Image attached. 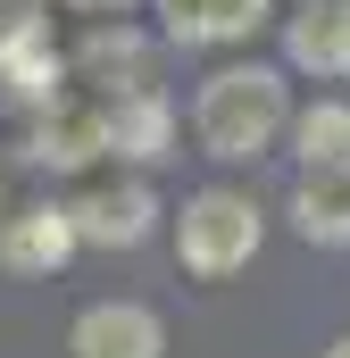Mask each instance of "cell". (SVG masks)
Listing matches in <instances>:
<instances>
[{
    "instance_id": "6da1fadb",
    "label": "cell",
    "mask_w": 350,
    "mask_h": 358,
    "mask_svg": "<svg viewBox=\"0 0 350 358\" xmlns=\"http://www.w3.org/2000/svg\"><path fill=\"white\" fill-rule=\"evenodd\" d=\"M284 134H292V84L267 59H234V67H217L209 84L192 92V142L217 167H251Z\"/></svg>"
},
{
    "instance_id": "7a4b0ae2",
    "label": "cell",
    "mask_w": 350,
    "mask_h": 358,
    "mask_svg": "<svg viewBox=\"0 0 350 358\" xmlns=\"http://www.w3.org/2000/svg\"><path fill=\"white\" fill-rule=\"evenodd\" d=\"M259 242H267V217H259V200L234 192V183H200L175 208V267L192 283H234L259 259Z\"/></svg>"
},
{
    "instance_id": "3957f363",
    "label": "cell",
    "mask_w": 350,
    "mask_h": 358,
    "mask_svg": "<svg viewBox=\"0 0 350 358\" xmlns=\"http://www.w3.org/2000/svg\"><path fill=\"white\" fill-rule=\"evenodd\" d=\"M67 208H76V234H84V250H142V242L159 234V192H150V176L84 183Z\"/></svg>"
},
{
    "instance_id": "277c9868",
    "label": "cell",
    "mask_w": 350,
    "mask_h": 358,
    "mask_svg": "<svg viewBox=\"0 0 350 358\" xmlns=\"http://www.w3.org/2000/svg\"><path fill=\"white\" fill-rule=\"evenodd\" d=\"M76 250H84V234H76L67 200H17V217L0 225V267L8 275H59Z\"/></svg>"
},
{
    "instance_id": "5b68a950",
    "label": "cell",
    "mask_w": 350,
    "mask_h": 358,
    "mask_svg": "<svg viewBox=\"0 0 350 358\" xmlns=\"http://www.w3.org/2000/svg\"><path fill=\"white\" fill-rule=\"evenodd\" d=\"M67 358H167V325L142 300H92L67 325Z\"/></svg>"
},
{
    "instance_id": "8992f818",
    "label": "cell",
    "mask_w": 350,
    "mask_h": 358,
    "mask_svg": "<svg viewBox=\"0 0 350 358\" xmlns=\"http://www.w3.org/2000/svg\"><path fill=\"white\" fill-rule=\"evenodd\" d=\"M25 159H34V167H50V176H84L92 159H108V125H100V100H50V108H34Z\"/></svg>"
},
{
    "instance_id": "52a82bcc",
    "label": "cell",
    "mask_w": 350,
    "mask_h": 358,
    "mask_svg": "<svg viewBox=\"0 0 350 358\" xmlns=\"http://www.w3.org/2000/svg\"><path fill=\"white\" fill-rule=\"evenodd\" d=\"M100 125H108V159H125V167H159L175 150V108H167L159 84L108 92V100H100Z\"/></svg>"
},
{
    "instance_id": "ba28073f",
    "label": "cell",
    "mask_w": 350,
    "mask_h": 358,
    "mask_svg": "<svg viewBox=\"0 0 350 358\" xmlns=\"http://www.w3.org/2000/svg\"><path fill=\"white\" fill-rule=\"evenodd\" d=\"M284 67L317 84H350V0H300L284 17Z\"/></svg>"
},
{
    "instance_id": "9c48e42d",
    "label": "cell",
    "mask_w": 350,
    "mask_h": 358,
    "mask_svg": "<svg viewBox=\"0 0 350 358\" xmlns=\"http://www.w3.org/2000/svg\"><path fill=\"white\" fill-rule=\"evenodd\" d=\"M267 17H275V0H159V25H167V42H183V50L251 42Z\"/></svg>"
},
{
    "instance_id": "30bf717a",
    "label": "cell",
    "mask_w": 350,
    "mask_h": 358,
    "mask_svg": "<svg viewBox=\"0 0 350 358\" xmlns=\"http://www.w3.org/2000/svg\"><path fill=\"white\" fill-rule=\"evenodd\" d=\"M292 234L317 250H350V167H300L292 183Z\"/></svg>"
},
{
    "instance_id": "8fae6325",
    "label": "cell",
    "mask_w": 350,
    "mask_h": 358,
    "mask_svg": "<svg viewBox=\"0 0 350 358\" xmlns=\"http://www.w3.org/2000/svg\"><path fill=\"white\" fill-rule=\"evenodd\" d=\"M76 76L100 84V100H108V92H134V84H150V42H142L125 17H117V25L92 17V42L76 50Z\"/></svg>"
},
{
    "instance_id": "7c38bea8",
    "label": "cell",
    "mask_w": 350,
    "mask_h": 358,
    "mask_svg": "<svg viewBox=\"0 0 350 358\" xmlns=\"http://www.w3.org/2000/svg\"><path fill=\"white\" fill-rule=\"evenodd\" d=\"M67 76H76V59H67V50H50V34H34V42L0 50V84H8L17 108H50V100H67Z\"/></svg>"
},
{
    "instance_id": "4fadbf2b",
    "label": "cell",
    "mask_w": 350,
    "mask_h": 358,
    "mask_svg": "<svg viewBox=\"0 0 350 358\" xmlns=\"http://www.w3.org/2000/svg\"><path fill=\"white\" fill-rule=\"evenodd\" d=\"M292 159L300 167H350V100H309L292 108Z\"/></svg>"
},
{
    "instance_id": "5bb4252c",
    "label": "cell",
    "mask_w": 350,
    "mask_h": 358,
    "mask_svg": "<svg viewBox=\"0 0 350 358\" xmlns=\"http://www.w3.org/2000/svg\"><path fill=\"white\" fill-rule=\"evenodd\" d=\"M34 34H50V8L42 0H0V50H17Z\"/></svg>"
},
{
    "instance_id": "9a60e30c",
    "label": "cell",
    "mask_w": 350,
    "mask_h": 358,
    "mask_svg": "<svg viewBox=\"0 0 350 358\" xmlns=\"http://www.w3.org/2000/svg\"><path fill=\"white\" fill-rule=\"evenodd\" d=\"M8 217H17V167L0 159V225H8Z\"/></svg>"
},
{
    "instance_id": "2e32d148",
    "label": "cell",
    "mask_w": 350,
    "mask_h": 358,
    "mask_svg": "<svg viewBox=\"0 0 350 358\" xmlns=\"http://www.w3.org/2000/svg\"><path fill=\"white\" fill-rule=\"evenodd\" d=\"M76 17H125V0H67Z\"/></svg>"
},
{
    "instance_id": "e0dca14e",
    "label": "cell",
    "mask_w": 350,
    "mask_h": 358,
    "mask_svg": "<svg viewBox=\"0 0 350 358\" xmlns=\"http://www.w3.org/2000/svg\"><path fill=\"white\" fill-rule=\"evenodd\" d=\"M326 358H350V334H334V342H326Z\"/></svg>"
}]
</instances>
